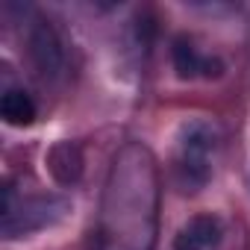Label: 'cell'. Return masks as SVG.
Here are the masks:
<instances>
[{
    "instance_id": "obj_1",
    "label": "cell",
    "mask_w": 250,
    "mask_h": 250,
    "mask_svg": "<svg viewBox=\"0 0 250 250\" xmlns=\"http://www.w3.org/2000/svg\"><path fill=\"white\" fill-rule=\"evenodd\" d=\"M159 180L150 150L139 142L121 147L112 162L97 241L100 250H153Z\"/></svg>"
},
{
    "instance_id": "obj_2",
    "label": "cell",
    "mask_w": 250,
    "mask_h": 250,
    "mask_svg": "<svg viewBox=\"0 0 250 250\" xmlns=\"http://www.w3.org/2000/svg\"><path fill=\"white\" fill-rule=\"evenodd\" d=\"M218 150V130L209 121H188L180 130L177 150H174V180L180 191L197 194L212 180Z\"/></svg>"
},
{
    "instance_id": "obj_3",
    "label": "cell",
    "mask_w": 250,
    "mask_h": 250,
    "mask_svg": "<svg viewBox=\"0 0 250 250\" xmlns=\"http://www.w3.org/2000/svg\"><path fill=\"white\" fill-rule=\"evenodd\" d=\"M68 209H71V203L62 197H24L18 203L12 183H6V188H3V232H6V238L36 232L42 227L56 224Z\"/></svg>"
},
{
    "instance_id": "obj_4",
    "label": "cell",
    "mask_w": 250,
    "mask_h": 250,
    "mask_svg": "<svg viewBox=\"0 0 250 250\" xmlns=\"http://www.w3.org/2000/svg\"><path fill=\"white\" fill-rule=\"evenodd\" d=\"M171 62H174V71L180 80H215L224 74V62L218 56H209L203 53L191 36H177L171 42Z\"/></svg>"
},
{
    "instance_id": "obj_5",
    "label": "cell",
    "mask_w": 250,
    "mask_h": 250,
    "mask_svg": "<svg viewBox=\"0 0 250 250\" xmlns=\"http://www.w3.org/2000/svg\"><path fill=\"white\" fill-rule=\"evenodd\" d=\"M27 44H30V59L39 68V74H44V77H59L62 74V68H65V50H62V39L50 27V21L39 18L30 27Z\"/></svg>"
},
{
    "instance_id": "obj_6",
    "label": "cell",
    "mask_w": 250,
    "mask_h": 250,
    "mask_svg": "<svg viewBox=\"0 0 250 250\" xmlns=\"http://www.w3.org/2000/svg\"><path fill=\"white\" fill-rule=\"evenodd\" d=\"M221 244H224V227L215 215L188 218L174 238V250H221Z\"/></svg>"
},
{
    "instance_id": "obj_7",
    "label": "cell",
    "mask_w": 250,
    "mask_h": 250,
    "mask_svg": "<svg viewBox=\"0 0 250 250\" xmlns=\"http://www.w3.org/2000/svg\"><path fill=\"white\" fill-rule=\"evenodd\" d=\"M0 115L9 127H30L39 115L36 100L30 97V91L24 88H6L3 97H0Z\"/></svg>"
}]
</instances>
